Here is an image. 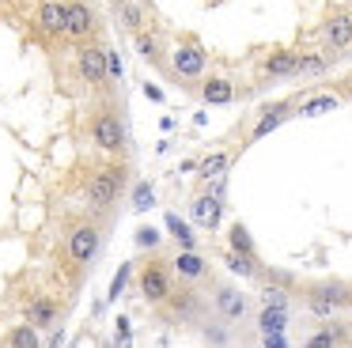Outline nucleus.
Listing matches in <instances>:
<instances>
[{"instance_id": "1", "label": "nucleus", "mask_w": 352, "mask_h": 348, "mask_svg": "<svg viewBox=\"0 0 352 348\" xmlns=\"http://www.w3.org/2000/svg\"><path fill=\"white\" fill-rule=\"evenodd\" d=\"M349 303H352V287L341 284V280H333V284H314L311 295H307V307L318 318H333V310L349 307Z\"/></svg>"}, {"instance_id": "2", "label": "nucleus", "mask_w": 352, "mask_h": 348, "mask_svg": "<svg viewBox=\"0 0 352 348\" xmlns=\"http://www.w3.org/2000/svg\"><path fill=\"white\" fill-rule=\"evenodd\" d=\"M122 166H102V171L91 174V182H87V201L95 204V208H110V204L118 201V193H122Z\"/></svg>"}, {"instance_id": "3", "label": "nucleus", "mask_w": 352, "mask_h": 348, "mask_svg": "<svg viewBox=\"0 0 352 348\" xmlns=\"http://www.w3.org/2000/svg\"><path fill=\"white\" fill-rule=\"evenodd\" d=\"M140 295H144L148 303H167L170 295H175L170 272L163 261H144V269H140Z\"/></svg>"}, {"instance_id": "4", "label": "nucleus", "mask_w": 352, "mask_h": 348, "mask_svg": "<svg viewBox=\"0 0 352 348\" xmlns=\"http://www.w3.org/2000/svg\"><path fill=\"white\" fill-rule=\"evenodd\" d=\"M76 65L91 87H102L110 80V61H107V45H80L76 50Z\"/></svg>"}, {"instance_id": "5", "label": "nucleus", "mask_w": 352, "mask_h": 348, "mask_svg": "<svg viewBox=\"0 0 352 348\" xmlns=\"http://www.w3.org/2000/svg\"><path fill=\"white\" fill-rule=\"evenodd\" d=\"M91 140L99 144L102 151H122V148H125V129H122V121H118L114 113H99V118L91 121Z\"/></svg>"}, {"instance_id": "6", "label": "nucleus", "mask_w": 352, "mask_h": 348, "mask_svg": "<svg viewBox=\"0 0 352 348\" xmlns=\"http://www.w3.org/2000/svg\"><path fill=\"white\" fill-rule=\"evenodd\" d=\"M322 42H326V50L341 53L352 45V12H333L326 19V27H322Z\"/></svg>"}, {"instance_id": "7", "label": "nucleus", "mask_w": 352, "mask_h": 348, "mask_svg": "<svg viewBox=\"0 0 352 348\" xmlns=\"http://www.w3.org/2000/svg\"><path fill=\"white\" fill-rule=\"evenodd\" d=\"M95 250H99V227H95V224H80L76 231H72V239H69V257L76 265H87L95 257Z\"/></svg>"}, {"instance_id": "8", "label": "nucleus", "mask_w": 352, "mask_h": 348, "mask_svg": "<svg viewBox=\"0 0 352 348\" xmlns=\"http://www.w3.org/2000/svg\"><path fill=\"white\" fill-rule=\"evenodd\" d=\"M175 72H178V80H197L201 72H205V50L201 45H193V42H186V45H178L175 50Z\"/></svg>"}, {"instance_id": "9", "label": "nucleus", "mask_w": 352, "mask_h": 348, "mask_svg": "<svg viewBox=\"0 0 352 348\" xmlns=\"http://www.w3.org/2000/svg\"><path fill=\"white\" fill-rule=\"evenodd\" d=\"M190 212H193V219H197L201 227H220V212H223V201L216 193H197L193 197V204H190Z\"/></svg>"}, {"instance_id": "10", "label": "nucleus", "mask_w": 352, "mask_h": 348, "mask_svg": "<svg viewBox=\"0 0 352 348\" xmlns=\"http://www.w3.org/2000/svg\"><path fill=\"white\" fill-rule=\"evenodd\" d=\"M38 27L46 34H69V4H57V0H46L38 8Z\"/></svg>"}, {"instance_id": "11", "label": "nucleus", "mask_w": 352, "mask_h": 348, "mask_svg": "<svg viewBox=\"0 0 352 348\" xmlns=\"http://www.w3.org/2000/svg\"><path fill=\"white\" fill-rule=\"evenodd\" d=\"M288 113H292V106H288V102L269 106V110L258 118V125L250 129V140H265V136L273 133V129H280V125H284V118H288Z\"/></svg>"}, {"instance_id": "12", "label": "nucleus", "mask_w": 352, "mask_h": 348, "mask_svg": "<svg viewBox=\"0 0 352 348\" xmlns=\"http://www.w3.org/2000/svg\"><path fill=\"white\" fill-rule=\"evenodd\" d=\"M296 61H299V53L273 50L265 57V76H273V80H292V76H296Z\"/></svg>"}, {"instance_id": "13", "label": "nucleus", "mask_w": 352, "mask_h": 348, "mask_svg": "<svg viewBox=\"0 0 352 348\" xmlns=\"http://www.w3.org/2000/svg\"><path fill=\"white\" fill-rule=\"evenodd\" d=\"M216 310H220L223 318H231V322H235V318H243L246 314V299H243V292H235V287H216Z\"/></svg>"}, {"instance_id": "14", "label": "nucleus", "mask_w": 352, "mask_h": 348, "mask_svg": "<svg viewBox=\"0 0 352 348\" xmlns=\"http://www.w3.org/2000/svg\"><path fill=\"white\" fill-rule=\"evenodd\" d=\"M95 27V15L87 4H80V0H69V34L72 38H87Z\"/></svg>"}, {"instance_id": "15", "label": "nucleus", "mask_w": 352, "mask_h": 348, "mask_svg": "<svg viewBox=\"0 0 352 348\" xmlns=\"http://www.w3.org/2000/svg\"><path fill=\"white\" fill-rule=\"evenodd\" d=\"M27 322H31V325H38V329L54 325V322H57V303H54V299H46V295L31 299V303H27Z\"/></svg>"}, {"instance_id": "16", "label": "nucleus", "mask_w": 352, "mask_h": 348, "mask_svg": "<svg viewBox=\"0 0 352 348\" xmlns=\"http://www.w3.org/2000/svg\"><path fill=\"white\" fill-rule=\"evenodd\" d=\"M201 98H205L208 106H223L235 98V87H231V80H223V76H212V80L201 83Z\"/></svg>"}, {"instance_id": "17", "label": "nucleus", "mask_w": 352, "mask_h": 348, "mask_svg": "<svg viewBox=\"0 0 352 348\" xmlns=\"http://www.w3.org/2000/svg\"><path fill=\"white\" fill-rule=\"evenodd\" d=\"M175 272L186 276V280H201L208 272V265H205V257H201L197 250H182V254L175 257Z\"/></svg>"}, {"instance_id": "18", "label": "nucleus", "mask_w": 352, "mask_h": 348, "mask_svg": "<svg viewBox=\"0 0 352 348\" xmlns=\"http://www.w3.org/2000/svg\"><path fill=\"white\" fill-rule=\"evenodd\" d=\"M258 325L265 333H284V325H288V310L284 307H273V303H265V310L258 314Z\"/></svg>"}, {"instance_id": "19", "label": "nucleus", "mask_w": 352, "mask_h": 348, "mask_svg": "<svg viewBox=\"0 0 352 348\" xmlns=\"http://www.w3.org/2000/svg\"><path fill=\"white\" fill-rule=\"evenodd\" d=\"M322 72H326V57H318V53H299L292 80H311V76H322Z\"/></svg>"}, {"instance_id": "20", "label": "nucleus", "mask_w": 352, "mask_h": 348, "mask_svg": "<svg viewBox=\"0 0 352 348\" xmlns=\"http://www.w3.org/2000/svg\"><path fill=\"white\" fill-rule=\"evenodd\" d=\"M223 261H228V269L239 272V276H258V261H254V254H239V250H228V254H223Z\"/></svg>"}, {"instance_id": "21", "label": "nucleus", "mask_w": 352, "mask_h": 348, "mask_svg": "<svg viewBox=\"0 0 352 348\" xmlns=\"http://www.w3.org/2000/svg\"><path fill=\"white\" fill-rule=\"evenodd\" d=\"M228 163H231V155H228V151H216V155H208L205 163H197V174H201V178H208V182H212V178H220V174L228 171Z\"/></svg>"}, {"instance_id": "22", "label": "nucleus", "mask_w": 352, "mask_h": 348, "mask_svg": "<svg viewBox=\"0 0 352 348\" xmlns=\"http://www.w3.org/2000/svg\"><path fill=\"white\" fill-rule=\"evenodd\" d=\"M167 231L178 239V246H182V250H193V246H197V235H193L190 227H186L182 219L175 216V212H167Z\"/></svg>"}, {"instance_id": "23", "label": "nucleus", "mask_w": 352, "mask_h": 348, "mask_svg": "<svg viewBox=\"0 0 352 348\" xmlns=\"http://www.w3.org/2000/svg\"><path fill=\"white\" fill-rule=\"evenodd\" d=\"M34 329H38V325H31V322H27V325H16V329L8 333V345H16V348H34V345H38V333H34Z\"/></svg>"}, {"instance_id": "24", "label": "nucleus", "mask_w": 352, "mask_h": 348, "mask_svg": "<svg viewBox=\"0 0 352 348\" xmlns=\"http://www.w3.org/2000/svg\"><path fill=\"white\" fill-rule=\"evenodd\" d=\"M228 242H231V250H239V254H254V239H250V231H246L243 224H235L228 231Z\"/></svg>"}, {"instance_id": "25", "label": "nucleus", "mask_w": 352, "mask_h": 348, "mask_svg": "<svg viewBox=\"0 0 352 348\" xmlns=\"http://www.w3.org/2000/svg\"><path fill=\"white\" fill-rule=\"evenodd\" d=\"M326 110H337V95H318V98H307V102H303V110H299V113L314 118V113H326Z\"/></svg>"}, {"instance_id": "26", "label": "nucleus", "mask_w": 352, "mask_h": 348, "mask_svg": "<svg viewBox=\"0 0 352 348\" xmlns=\"http://www.w3.org/2000/svg\"><path fill=\"white\" fill-rule=\"evenodd\" d=\"M152 204H155L152 182H140V186H137V193H133V208H137V212H144V208H152Z\"/></svg>"}, {"instance_id": "27", "label": "nucleus", "mask_w": 352, "mask_h": 348, "mask_svg": "<svg viewBox=\"0 0 352 348\" xmlns=\"http://www.w3.org/2000/svg\"><path fill=\"white\" fill-rule=\"evenodd\" d=\"M341 340H344V333H341V329H333V325H329V329L314 333V337L307 340V345H314V348H329V345H341Z\"/></svg>"}, {"instance_id": "28", "label": "nucleus", "mask_w": 352, "mask_h": 348, "mask_svg": "<svg viewBox=\"0 0 352 348\" xmlns=\"http://www.w3.org/2000/svg\"><path fill=\"white\" fill-rule=\"evenodd\" d=\"M137 50H140V57L160 61V45H155V38H152V34H144V30H137Z\"/></svg>"}, {"instance_id": "29", "label": "nucleus", "mask_w": 352, "mask_h": 348, "mask_svg": "<svg viewBox=\"0 0 352 348\" xmlns=\"http://www.w3.org/2000/svg\"><path fill=\"white\" fill-rule=\"evenodd\" d=\"M122 23L137 34V30H140V8H133V4H125V0H122Z\"/></svg>"}, {"instance_id": "30", "label": "nucleus", "mask_w": 352, "mask_h": 348, "mask_svg": "<svg viewBox=\"0 0 352 348\" xmlns=\"http://www.w3.org/2000/svg\"><path fill=\"white\" fill-rule=\"evenodd\" d=\"M261 299L265 303H273V307H288V292H280V287H261Z\"/></svg>"}, {"instance_id": "31", "label": "nucleus", "mask_w": 352, "mask_h": 348, "mask_svg": "<svg viewBox=\"0 0 352 348\" xmlns=\"http://www.w3.org/2000/svg\"><path fill=\"white\" fill-rule=\"evenodd\" d=\"M125 280H129V265H122V269H118V276H114V284H110V299H118V295H122V287H125Z\"/></svg>"}, {"instance_id": "32", "label": "nucleus", "mask_w": 352, "mask_h": 348, "mask_svg": "<svg viewBox=\"0 0 352 348\" xmlns=\"http://www.w3.org/2000/svg\"><path fill=\"white\" fill-rule=\"evenodd\" d=\"M137 242H140V246H155V242H160V231H152V227H140V231H137Z\"/></svg>"}, {"instance_id": "33", "label": "nucleus", "mask_w": 352, "mask_h": 348, "mask_svg": "<svg viewBox=\"0 0 352 348\" xmlns=\"http://www.w3.org/2000/svg\"><path fill=\"white\" fill-rule=\"evenodd\" d=\"M107 61H110V80H122V61H118L114 50H107Z\"/></svg>"}, {"instance_id": "34", "label": "nucleus", "mask_w": 352, "mask_h": 348, "mask_svg": "<svg viewBox=\"0 0 352 348\" xmlns=\"http://www.w3.org/2000/svg\"><path fill=\"white\" fill-rule=\"evenodd\" d=\"M265 345L269 348H284L288 340H284V333H265Z\"/></svg>"}, {"instance_id": "35", "label": "nucleus", "mask_w": 352, "mask_h": 348, "mask_svg": "<svg viewBox=\"0 0 352 348\" xmlns=\"http://www.w3.org/2000/svg\"><path fill=\"white\" fill-rule=\"evenodd\" d=\"M118 340H129V322L125 318H118Z\"/></svg>"}, {"instance_id": "36", "label": "nucleus", "mask_w": 352, "mask_h": 348, "mask_svg": "<svg viewBox=\"0 0 352 348\" xmlns=\"http://www.w3.org/2000/svg\"><path fill=\"white\" fill-rule=\"evenodd\" d=\"M144 95H148V98H155V102H160V98H163V91H160V87H152V83H148V87H144Z\"/></svg>"}, {"instance_id": "37", "label": "nucleus", "mask_w": 352, "mask_h": 348, "mask_svg": "<svg viewBox=\"0 0 352 348\" xmlns=\"http://www.w3.org/2000/svg\"><path fill=\"white\" fill-rule=\"evenodd\" d=\"M118 4H122V0H118Z\"/></svg>"}]
</instances>
